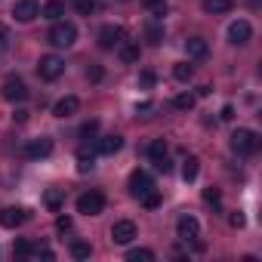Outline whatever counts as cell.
I'll return each mask as SVG.
<instances>
[{"label": "cell", "instance_id": "6da1fadb", "mask_svg": "<svg viewBox=\"0 0 262 262\" xmlns=\"http://www.w3.org/2000/svg\"><path fill=\"white\" fill-rule=\"evenodd\" d=\"M47 40H50L53 47H74V40H77V28H74L71 22L59 19V22H53V28H50V34H47Z\"/></svg>", "mask_w": 262, "mask_h": 262}, {"label": "cell", "instance_id": "7a4b0ae2", "mask_svg": "<svg viewBox=\"0 0 262 262\" xmlns=\"http://www.w3.org/2000/svg\"><path fill=\"white\" fill-rule=\"evenodd\" d=\"M231 148H234L237 155H256L259 136L253 133V129H247V126H237L234 133H231Z\"/></svg>", "mask_w": 262, "mask_h": 262}, {"label": "cell", "instance_id": "3957f363", "mask_svg": "<svg viewBox=\"0 0 262 262\" xmlns=\"http://www.w3.org/2000/svg\"><path fill=\"white\" fill-rule=\"evenodd\" d=\"M62 71H65V59H62V56H56V53L40 56V62H37V74H40L43 80H59Z\"/></svg>", "mask_w": 262, "mask_h": 262}, {"label": "cell", "instance_id": "277c9868", "mask_svg": "<svg viewBox=\"0 0 262 262\" xmlns=\"http://www.w3.org/2000/svg\"><path fill=\"white\" fill-rule=\"evenodd\" d=\"M105 210V194L102 191H83L80 198H77V213H83V216H99Z\"/></svg>", "mask_w": 262, "mask_h": 262}, {"label": "cell", "instance_id": "5b68a950", "mask_svg": "<svg viewBox=\"0 0 262 262\" xmlns=\"http://www.w3.org/2000/svg\"><path fill=\"white\" fill-rule=\"evenodd\" d=\"M148 158H151V164H155L161 173H170V170H173L170 151H167V142H164V139H151V142H148Z\"/></svg>", "mask_w": 262, "mask_h": 262}, {"label": "cell", "instance_id": "8992f818", "mask_svg": "<svg viewBox=\"0 0 262 262\" xmlns=\"http://www.w3.org/2000/svg\"><path fill=\"white\" fill-rule=\"evenodd\" d=\"M176 234H179L185 244H194V241L201 237V222H198L191 213H182V216L176 219Z\"/></svg>", "mask_w": 262, "mask_h": 262}, {"label": "cell", "instance_id": "52a82bcc", "mask_svg": "<svg viewBox=\"0 0 262 262\" xmlns=\"http://www.w3.org/2000/svg\"><path fill=\"white\" fill-rule=\"evenodd\" d=\"M133 237H136V222H129V219H117V222L111 225V241H114V244L126 247V244H133Z\"/></svg>", "mask_w": 262, "mask_h": 262}, {"label": "cell", "instance_id": "ba28073f", "mask_svg": "<svg viewBox=\"0 0 262 262\" xmlns=\"http://www.w3.org/2000/svg\"><path fill=\"white\" fill-rule=\"evenodd\" d=\"M37 16H40L37 0H16V4H13V19H16V22L28 25V22H34Z\"/></svg>", "mask_w": 262, "mask_h": 262}, {"label": "cell", "instance_id": "9c48e42d", "mask_svg": "<svg viewBox=\"0 0 262 262\" xmlns=\"http://www.w3.org/2000/svg\"><path fill=\"white\" fill-rule=\"evenodd\" d=\"M148 191H155V179L145 173V170H136L133 176H129V194H133V198H145Z\"/></svg>", "mask_w": 262, "mask_h": 262}, {"label": "cell", "instance_id": "30bf717a", "mask_svg": "<svg viewBox=\"0 0 262 262\" xmlns=\"http://www.w3.org/2000/svg\"><path fill=\"white\" fill-rule=\"evenodd\" d=\"M250 37H253V28H250V22H247V19H237V22H231V25H228V43L244 47V43H250Z\"/></svg>", "mask_w": 262, "mask_h": 262}, {"label": "cell", "instance_id": "8fae6325", "mask_svg": "<svg viewBox=\"0 0 262 262\" xmlns=\"http://www.w3.org/2000/svg\"><path fill=\"white\" fill-rule=\"evenodd\" d=\"M4 99L7 102H25L28 99V86L22 77H7L4 80Z\"/></svg>", "mask_w": 262, "mask_h": 262}, {"label": "cell", "instance_id": "7c38bea8", "mask_svg": "<svg viewBox=\"0 0 262 262\" xmlns=\"http://www.w3.org/2000/svg\"><path fill=\"white\" fill-rule=\"evenodd\" d=\"M50 155H53V139H47V136L31 139V142L25 145V158H28V161H43V158H50Z\"/></svg>", "mask_w": 262, "mask_h": 262}, {"label": "cell", "instance_id": "4fadbf2b", "mask_svg": "<svg viewBox=\"0 0 262 262\" xmlns=\"http://www.w3.org/2000/svg\"><path fill=\"white\" fill-rule=\"evenodd\" d=\"M120 40H123V28L120 25H102L99 28V47L102 50H117Z\"/></svg>", "mask_w": 262, "mask_h": 262}, {"label": "cell", "instance_id": "5bb4252c", "mask_svg": "<svg viewBox=\"0 0 262 262\" xmlns=\"http://www.w3.org/2000/svg\"><path fill=\"white\" fill-rule=\"evenodd\" d=\"M77 111H80V99H77V96H62V99L53 105V114L62 117V120H65V117H74Z\"/></svg>", "mask_w": 262, "mask_h": 262}, {"label": "cell", "instance_id": "9a60e30c", "mask_svg": "<svg viewBox=\"0 0 262 262\" xmlns=\"http://www.w3.org/2000/svg\"><path fill=\"white\" fill-rule=\"evenodd\" d=\"M25 219H28V213L22 207H4V210H0V225H4V228H19Z\"/></svg>", "mask_w": 262, "mask_h": 262}, {"label": "cell", "instance_id": "2e32d148", "mask_svg": "<svg viewBox=\"0 0 262 262\" xmlns=\"http://www.w3.org/2000/svg\"><path fill=\"white\" fill-rule=\"evenodd\" d=\"M117 56H120L123 65H136L139 56H142V50H139L136 40H120V43H117Z\"/></svg>", "mask_w": 262, "mask_h": 262}, {"label": "cell", "instance_id": "e0dca14e", "mask_svg": "<svg viewBox=\"0 0 262 262\" xmlns=\"http://www.w3.org/2000/svg\"><path fill=\"white\" fill-rule=\"evenodd\" d=\"M231 7H234V0H201V10L207 16H225L231 13Z\"/></svg>", "mask_w": 262, "mask_h": 262}, {"label": "cell", "instance_id": "ac0fdd59", "mask_svg": "<svg viewBox=\"0 0 262 262\" xmlns=\"http://www.w3.org/2000/svg\"><path fill=\"white\" fill-rule=\"evenodd\" d=\"M185 53H188V59H207L210 43H207L204 37H188V40H185Z\"/></svg>", "mask_w": 262, "mask_h": 262}, {"label": "cell", "instance_id": "d6986e66", "mask_svg": "<svg viewBox=\"0 0 262 262\" xmlns=\"http://www.w3.org/2000/svg\"><path fill=\"white\" fill-rule=\"evenodd\" d=\"M40 16L50 19V22H59L65 16V4H62V0H47V4L40 7Z\"/></svg>", "mask_w": 262, "mask_h": 262}, {"label": "cell", "instance_id": "ffe728a7", "mask_svg": "<svg viewBox=\"0 0 262 262\" xmlns=\"http://www.w3.org/2000/svg\"><path fill=\"white\" fill-rule=\"evenodd\" d=\"M93 164H96V151H90L86 145H80V148H77V170H80V173H90Z\"/></svg>", "mask_w": 262, "mask_h": 262}, {"label": "cell", "instance_id": "44dd1931", "mask_svg": "<svg viewBox=\"0 0 262 262\" xmlns=\"http://www.w3.org/2000/svg\"><path fill=\"white\" fill-rule=\"evenodd\" d=\"M43 204H47V210H50V213H59V210H62V204H65V194H62L59 188H47Z\"/></svg>", "mask_w": 262, "mask_h": 262}, {"label": "cell", "instance_id": "7402d4cb", "mask_svg": "<svg viewBox=\"0 0 262 262\" xmlns=\"http://www.w3.org/2000/svg\"><path fill=\"white\" fill-rule=\"evenodd\" d=\"M120 145H123V139L117 133L114 136H105V139H99V155H117Z\"/></svg>", "mask_w": 262, "mask_h": 262}, {"label": "cell", "instance_id": "603a6c76", "mask_svg": "<svg viewBox=\"0 0 262 262\" xmlns=\"http://www.w3.org/2000/svg\"><path fill=\"white\" fill-rule=\"evenodd\" d=\"M145 40H148L151 47H161V43H164V25L148 22V25H145Z\"/></svg>", "mask_w": 262, "mask_h": 262}, {"label": "cell", "instance_id": "cb8c5ba5", "mask_svg": "<svg viewBox=\"0 0 262 262\" xmlns=\"http://www.w3.org/2000/svg\"><path fill=\"white\" fill-rule=\"evenodd\" d=\"M198 170H201V161L198 158H185L182 161V179L185 182H194L198 179Z\"/></svg>", "mask_w": 262, "mask_h": 262}, {"label": "cell", "instance_id": "d4e9b609", "mask_svg": "<svg viewBox=\"0 0 262 262\" xmlns=\"http://www.w3.org/2000/svg\"><path fill=\"white\" fill-rule=\"evenodd\" d=\"M173 77H176L179 83H188V80L194 77V68H191L188 62H179V65H173Z\"/></svg>", "mask_w": 262, "mask_h": 262}, {"label": "cell", "instance_id": "484cf974", "mask_svg": "<svg viewBox=\"0 0 262 262\" xmlns=\"http://www.w3.org/2000/svg\"><path fill=\"white\" fill-rule=\"evenodd\" d=\"M126 262H155V253L145 250V247H136V250L126 253Z\"/></svg>", "mask_w": 262, "mask_h": 262}, {"label": "cell", "instance_id": "4316f807", "mask_svg": "<svg viewBox=\"0 0 262 262\" xmlns=\"http://www.w3.org/2000/svg\"><path fill=\"white\" fill-rule=\"evenodd\" d=\"M173 108H176V111H191V108H194V96H191V93L173 96Z\"/></svg>", "mask_w": 262, "mask_h": 262}, {"label": "cell", "instance_id": "83f0119b", "mask_svg": "<svg viewBox=\"0 0 262 262\" xmlns=\"http://www.w3.org/2000/svg\"><path fill=\"white\" fill-rule=\"evenodd\" d=\"M68 250H71V256H74V259H90V253H93V247H90L86 241H71V247H68Z\"/></svg>", "mask_w": 262, "mask_h": 262}, {"label": "cell", "instance_id": "f1b7e54d", "mask_svg": "<svg viewBox=\"0 0 262 262\" xmlns=\"http://www.w3.org/2000/svg\"><path fill=\"white\" fill-rule=\"evenodd\" d=\"M204 204L213 207V210H219V207H222V194H219V188H204Z\"/></svg>", "mask_w": 262, "mask_h": 262}, {"label": "cell", "instance_id": "f546056e", "mask_svg": "<svg viewBox=\"0 0 262 262\" xmlns=\"http://www.w3.org/2000/svg\"><path fill=\"white\" fill-rule=\"evenodd\" d=\"M142 7L148 13H155V16H164L167 13V0H142Z\"/></svg>", "mask_w": 262, "mask_h": 262}, {"label": "cell", "instance_id": "4dcf8cb0", "mask_svg": "<svg viewBox=\"0 0 262 262\" xmlns=\"http://www.w3.org/2000/svg\"><path fill=\"white\" fill-rule=\"evenodd\" d=\"M13 256L28 259V256H31V241H25V237H22V241H16V244H13Z\"/></svg>", "mask_w": 262, "mask_h": 262}, {"label": "cell", "instance_id": "1f68e13d", "mask_svg": "<svg viewBox=\"0 0 262 262\" xmlns=\"http://www.w3.org/2000/svg\"><path fill=\"white\" fill-rule=\"evenodd\" d=\"M99 133V120H86L83 126H80V139H93Z\"/></svg>", "mask_w": 262, "mask_h": 262}, {"label": "cell", "instance_id": "d6a6232c", "mask_svg": "<svg viewBox=\"0 0 262 262\" xmlns=\"http://www.w3.org/2000/svg\"><path fill=\"white\" fill-rule=\"evenodd\" d=\"M74 10H77L80 16H90V13L96 10V0H74Z\"/></svg>", "mask_w": 262, "mask_h": 262}, {"label": "cell", "instance_id": "836d02e7", "mask_svg": "<svg viewBox=\"0 0 262 262\" xmlns=\"http://www.w3.org/2000/svg\"><path fill=\"white\" fill-rule=\"evenodd\" d=\"M142 204H145V210H158V207H161V194H158V191H148V194L142 198Z\"/></svg>", "mask_w": 262, "mask_h": 262}, {"label": "cell", "instance_id": "e575fe53", "mask_svg": "<svg viewBox=\"0 0 262 262\" xmlns=\"http://www.w3.org/2000/svg\"><path fill=\"white\" fill-rule=\"evenodd\" d=\"M139 80H142V86H155V80H158V77H155V71H142V74H139Z\"/></svg>", "mask_w": 262, "mask_h": 262}, {"label": "cell", "instance_id": "d590c367", "mask_svg": "<svg viewBox=\"0 0 262 262\" xmlns=\"http://www.w3.org/2000/svg\"><path fill=\"white\" fill-rule=\"evenodd\" d=\"M56 228H59V231H71V219H68V216H59V219H56Z\"/></svg>", "mask_w": 262, "mask_h": 262}, {"label": "cell", "instance_id": "8d00e7d4", "mask_svg": "<svg viewBox=\"0 0 262 262\" xmlns=\"http://www.w3.org/2000/svg\"><path fill=\"white\" fill-rule=\"evenodd\" d=\"M228 222H231V228H244V216H241V213H231Z\"/></svg>", "mask_w": 262, "mask_h": 262}, {"label": "cell", "instance_id": "74e56055", "mask_svg": "<svg viewBox=\"0 0 262 262\" xmlns=\"http://www.w3.org/2000/svg\"><path fill=\"white\" fill-rule=\"evenodd\" d=\"M7 43H10V31L0 25V50H7Z\"/></svg>", "mask_w": 262, "mask_h": 262}, {"label": "cell", "instance_id": "f35d334b", "mask_svg": "<svg viewBox=\"0 0 262 262\" xmlns=\"http://www.w3.org/2000/svg\"><path fill=\"white\" fill-rule=\"evenodd\" d=\"M86 77H93V80H102V68H99V65H93V68L86 71Z\"/></svg>", "mask_w": 262, "mask_h": 262}, {"label": "cell", "instance_id": "ab89813d", "mask_svg": "<svg viewBox=\"0 0 262 262\" xmlns=\"http://www.w3.org/2000/svg\"><path fill=\"white\" fill-rule=\"evenodd\" d=\"M13 120H19V123H25V120H28V111H25V108H16V114H13Z\"/></svg>", "mask_w": 262, "mask_h": 262}, {"label": "cell", "instance_id": "60d3db41", "mask_svg": "<svg viewBox=\"0 0 262 262\" xmlns=\"http://www.w3.org/2000/svg\"><path fill=\"white\" fill-rule=\"evenodd\" d=\"M219 117H222V120H231V117H234V108H231V105H225V108H222V114H219Z\"/></svg>", "mask_w": 262, "mask_h": 262}, {"label": "cell", "instance_id": "b9f144b4", "mask_svg": "<svg viewBox=\"0 0 262 262\" xmlns=\"http://www.w3.org/2000/svg\"><path fill=\"white\" fill-rule=\"evenodd\" d=\"M151 111V102H142V105H136V114H148Z\"/></svg>", "mask_w": 262, "mask_h": 262}]
</instances>
